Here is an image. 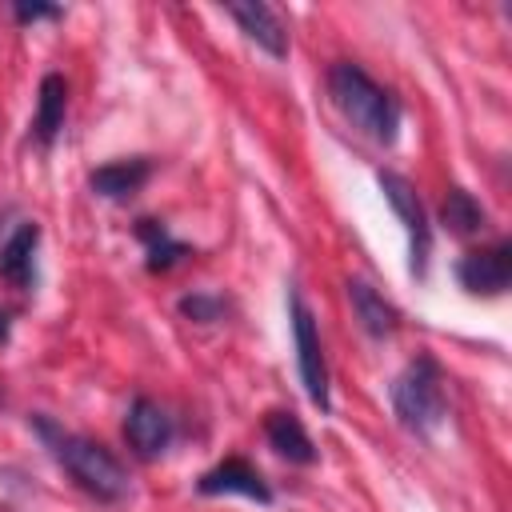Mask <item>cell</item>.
<instances>
[{"label":"cell","instance_id":"obj_11","mask_svg":"<svg viewBox=\"0 0 512 512\" xmlns=\"http://www.w3.org/2000/svg\"><path fill=\"white\" fill-rule=\"evenodd\" d=\"M36 244H40V228L36 224H20L8 244L0 248V280L16 292H28L36 284Z\"/></svg>","mask_w":512,"mask_h":512},{"label":"cell","instance_id":"obj_16","mask_svg":"<svg viewBox=\"0 0 512 512\" xmlns=\"http://www.w3.org/2000/svg\"><path fill=\"white\" fill-rule=\"evenodd\" d=\"M484 208H480V200L472 196V192H464V188H452L448 196H444V204H440V224L452 232V236H476L480 228H484Z\"/></svg>","mask_w":512,"mask_h":512},{"label":"cell","instance_id":"obj_12","mask_svg":"<svg viewBox=\"0 0 512 512\" xmlns=\"http://www.w3.org/2000/svg\"><path fill=\"white\" fill-rule=\"evenodd\" d=\"M64 112H68V84L60 72H48L40 80V100H36V120H32V140L36 144H52L64 128Z\"/></svg>","mask_w":512,"mask_h":512},{"label":"cell","instance_id":"obj_17","mask_svg":"<svg viewBox=\"0 0 512 512\" xmlns=\"http://www.w3.org/2000/svg\"><path fill=\"white\" fill-rule=\"evenodd\" d=\"M224 312H228V304L220 296H212V292H188V296H180V316H188L196 324H212Z\"/></svg>","mask_w":512,"mask_h":512},{"label":"cell","instance_id":"obj_13","mask_svg":"<svg viewBox=\"0 0 512 512\" xmlns=\"http://www.w3.org/2000/svg\"><path fill=\"white\" fill-rule=\"evenodd\" d=\"M264 436L268 444L292 460V464H316V448H312V436L304 432V424L292 416V412H268L264 416Z\"/></svg>","mask_w":512,"mask_h":512},{"label":"cell","instance_id":"obj_4","mask_svg":"<svg viewBox=\"0 0 512 512\" xmlns=\"http://www.w3.org/2000/svg\"><path fill=\"white\" fill-rule=\"evenodd\" d=\"M376 184H380L384 200L392 204V212L400 216V224L408 232V268H412V276H424L428 272V256H432V228H428V216H424L420 196L396 172H380Z\"/></svg>","mask_w":512,"mask_h":512},{"label":"cell","instance_id":"obj_18","mask_svg":"<svg viewBox=\"0 0 512 512\" xmlns=\"http://www.w3.org/2000/svg\"><path fill=\"white\" fill-rule=\"evenodd\" d=\"M12 16H16L20 24H36V20H60L64 8H60V4H28V0H16V4H12Z\"/></svg>","mask_w":512,"mask_h":512},{"label":"cell","instance_id":"obj_14","mask_svg":"<svg viewBox=\"0 0 512 512\" xmlns=\"http://www.w3.org/2000/svg\"><path fill=\"white\" fill-rule=\"evenodd\" d=\"M348 300H352V312H356V320H360V328H364L368 336L384 340V336L396 332V308H392L372 284L348 280Z\"/></svg>","mask_w":512,"mask_h":512},{"label":"cell","instance_id":"obj_9","mask_svg":"<svg viewBox=\"0 0 512 512\" xmlns=\"http://www.w3.org/2000/svg\"><path fill=\"white\" fill-rule=\"evenodd\" d=\"M228 16L240 24V32H244L256 48H264V52L276 56V60L288 56V28L280 24V16H276L268 4H260V0H252V4H228Z\"/></svg>","mask_w":512,"mask_h":512},{"label":"cell","instance_id":"obj_8","mask_svg":"<svg viewBox=\"0 0 512 512\" xmlns=\"http://www.w3.org/2000/svg\"><path fill=\"white\" fill-rule=\"evenodd\" d=\"M196 492H200V496L240 492V496H252V500H260V504H272V488H268L264 476H260L248 460H240V456H228V460H220L216 468H208V472L196 480Z\"/></svg>","mask_w":512,"mask_h":512},{"label":"cell","instance_id":"obj_3","mask_svg":"<svg viewBox=\"0 0 512 512\" xmlns=\"http://www.w3.org/2000/svg\"><path fill=\"white\" fill-rule=\"evenodd\" d=\"M392 408L408 432H436L448 416L440 364L432 356H416L392 384Z\"/></svg>","mask_w":512,"mask_h":512},{"label":"cell","instance_id":"obj_10","mask_svg":"<svg viewBox=\"0 0 512 512\" xmlns=\"http://www.w3.org/2000/svg\"><path fill=\"white\" fill-rule=\"evenodd\" d=\"M148 176H152V160H148V156H124V160L100 164V168L88 176V184H92V192L104 196V200H128V196H136V192L148 184Z\"/></svg>","mask_w":512,"mask_h":512},{"label":"cell","instance_id":"obj_15","mask_svg":"<svg viewBox=\"0 0 512 512\" xmlns=\"http://www.w3.org/2000/svg\"><path fill=\"white\" fill-rule=\"evenodd\" d=\"M136 236L144 240V252H148L144 264H148V272H168V268H176L180 260L192 256V248L184 240H172L160 220H136Z\"/></svg>","mask_w":512,"mask_h":512},{"label":"cell","instance_id":"obj_1","mask_svg":"<svg viewBox=\"0 0 512 512\" xmlns=\"http://www.w3.org/2000/svg\"><path fill=\"white\" fill-rule=\"evenodd\" d=\"M32 428L40 432V440L52 448V456L60 460V468L96 500H124L128 492V472L124 464L100 444V440H88V436H76V432H64L56 428L48 416H32Z\"/></svg>","mask_w":512,"mask_h":512},{"label":"cell","instance_id":"obj_7","mask_svg":"<svg viewBox=\"0 0 512 512\" xmlns=\"http://www.w3.org/2000/svg\"><path fill=\"white\" fill-rule=\"evenodd\" d=\"M124 440L140 460H156L172 440V416L156 400L136 396L128 404V416H124Z\"/></svg>","mask_w":512,"mask_h":512},{"label":"cell","instance_id":"obj_5","mask_svg":"<svg viewBox=\"0 0 512 512\" xmlns=\"http://www.w3.org/2000/svg\"><path fill=\"white\" fill-rule=\"evenodd\" d=\"M288 312H292V340H296L300 384H304L308 400H312L320 412H328V368H324V348H320L316 320H312L308 304L300 300V292L288 296Z\"/></svg>","mask_w":512,"mask_h":512},{"label":"cell","instance_id":"obj_6","mask_svg":"<svg viewBox=\"0 0 512 512\" xmlns=\"http://www.w3.org/2000/svg\"><path fill=\"white\" fill-rule=\"evenodd\" d=\"M456 280L472 296H504L512 284V244H488L456 264Z\"/></svg>","mask_w":512,"mask_h":512},{"label":"cell","instance_id":"obj_2","mask_svg":"<svg viewBox=\"0 0 512 512\" xmlns=\"http://www.w3.org/2000/svg\"><path fill=\"white\" fill-rule=\"evenodd\" d=\"M328 96L340 108V116L360 128L376 144H392L400 132V104L388 88H380L360 64L340 60L328 68Z\"/></svg>","mask_w":512,"mask_h":512}]
</instances>
